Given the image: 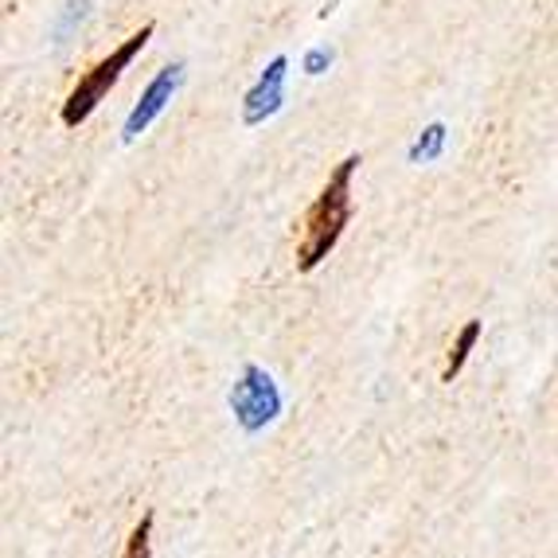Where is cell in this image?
<instances>
[{
    "mask_svg": "<svg viewBox=\"0 0 558 558\" xmlns=\"http://www.w3.org/2000/svg\"><path fill=\"white\" fill-rule=\"evenodd\" d=\"M360 168V157H344L332 168V177L325 180L320 196L308 204L305 219H301L298 234V270L313 274L328 254L336 251V242L344 234L348 219H352V177Z\"/></svg>",
    "mask_w": 558,
    "mask_h": 558,
    "instance_id": "obj_1",
    "label": "cell"
},
{
    "mask_svg": "<svg viewBox=\"0 0 558 558\" xmlns=\"http://www.w3.org/2000/svg\"><path fill=\"white\" fill-rule=\"evenodd\" d=\"M149 39H153V24H145V28L133 32L125 44H118L110 56L98 59V63H94L90 71L78 78L75 90L66 94V102H63V125H66V130H78V125H83V121L90 118L98 106H102V98L113 90V83L121 78V71H125V66H130L133 59L145 51V44H149Z\"/></svg>",
    "mask_w": 558,
    "mask_h": 558,
    "instance_id": "obj_2",
    "label": "cell"
},
{
    "mask_svg": "<svg viewBox=\"0 0 558 558\" xmlns=\"http://www.w3.org/2000/svg\"><path fill=\"white\" fill-rule=\"evenodd\" d=\"M231 410L246 434H258L281 414V391L270 372H262L258 363H246L239 383L231 387Z\"/></svg>",
    "mask_w": 558,
    "mask_h": 558,
    "instance_id": "obj_3",
    "label": "cell"
},
{
    "mask_svg": "<svg viewBox=\"0 0 558 558\" xmlns=\"http://www.w3.org/2000/svg\"><path fill=\"white\" fill-rule=\"evenodd\" d=\"M184 86V63H168L157 71V78H153L149 86H145V94L137 98V106L130 110V118H125V130H121V141H137L141 133L149 130L153 121L165 113V106L172 102V94Z\"/></svg>",
    "mask_w": 558,
    "mask_h": 558,
    "instance_id": "obj_4",
    "label": "cell"
},
{
    "mask_svg": "<svg viewBox=\"0 0 558 558\" xmlns=\"http://www.w3.org/2000/svg\"><path fill=\"white\" fill-rule=\"evenodd\" d=\"M286 75H289V59L274 56L270 66L258 75V83L242 98V121L246 125H262V121H270L286 106Z\"/></svg>",
    "mask_w": 558,
    "mask_h": 558,
    "instance_id": "obj_5",
    "label": "cell"
},
{
    "mask_svg": "<svg viewBox=\"0 0 558 558\" xmlns=\"http://www.w3.org/2000/svg\"><path fill=\"white\" fill-rule=\"evenodd\" d=\"M476 340H481V320H469V325L461 328V332H457L453 348H449V360H446V367H441V379L453 383L457 375H461V367H465L469 355H473Z\"/></svg>",
    "mask_w": 558,
    "mask_h": 558,
    "instance_id": "obj_6",
    "label": "cell"
},
{
    "mask_svg": "<svg viewBox=\"0 0 558 558\" xmlns=\"http://www.w3.org/2000/svg\"><path fill=\"white\" fill-rule=\"evenodd\" d=\"M441 149H446V125H441V121H429L426 130L414 137V145L407 149V160L410 165H434V160L441 157Z\"/></svg>",
    "mask_w": 558,
    "mask_h": 558,
    "instance_id": "obj_7",
    "label": "cell"
},
{
    "mask_svg": "<svg viewBox=\"0 0 558 558\" xmlns=\"http://www.w3.org/2000/svg\"><path fill=\"white\" fill-rule=\"evenodd\" d=\"M153 550V515H141V523L130 531V539H125V555L121 558H149Z\"/></svg>",
    "mask_w": 558,
    "mask_h": 558,
    "instance_id": "obj_8",
    "label": "cell"
},
{
    "mask_svg": "<svg viewBox=\"0 0 558 558\" xmlns=\"http://www.w3.org/2000/svg\"><path fill=\"white\" fill-rule=\"evenodd\" d=\"M332 66V47H313L305 56V75H325Z\"/></svg>",
    "mask_w": 558,
    "mask_h": 558,
    "instance_id": "obj_9",
    "label": "cell"
}]
</instances>
